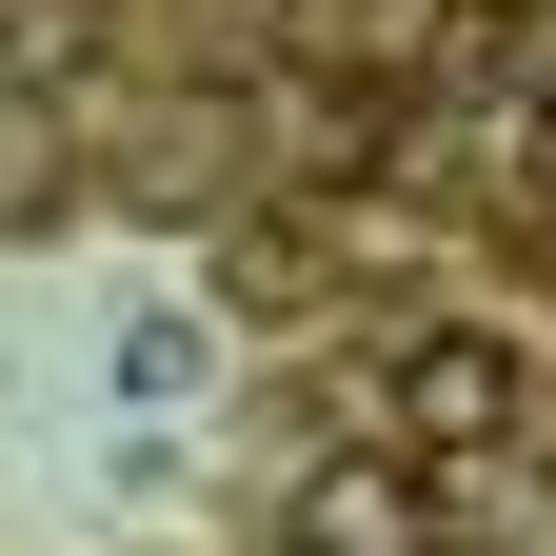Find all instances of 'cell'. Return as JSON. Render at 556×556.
Returning <instances> with one entry per match:
<instances>
[{"label":"cell","instance_id":"1","mask_svg":"<svg viewBox=\"0 0 556 556\" xmlns=\"http://www.w3.org/2000/svg\"><path fill=\"white\" fill-rule=\"evenodd\" d=\"M397 397H417V438H477V417H497V358H477V338H438Z\"/></svg>","mask_w":556,"mask_h":556}]
</instances>
